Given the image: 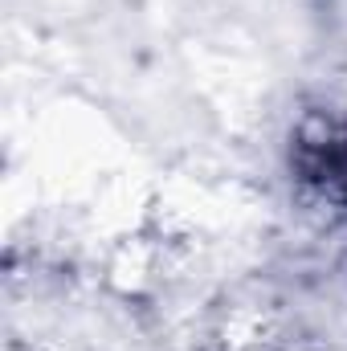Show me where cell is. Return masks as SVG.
Here are the masks:
<instances>
[{
  "mask_svg": "<svg viewBox=\"0 0 347 351\" xmlns=\"http://www.w3.org/2000/svg\"><path fill=\"white\" fill-rule=\"evenodd\" d=\"M294 168L319 196L347 208V123H307L294 139Z\"/></svg>",
  "mask_w": 347,
  "mask_h": 351,
  "instance_id": "6da1fadb",
  "label": "cell"
}]
</instances>
